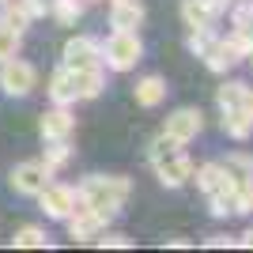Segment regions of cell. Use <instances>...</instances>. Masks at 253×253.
Wrapping results in <instances>:
<instances>
[{
  "label": "cell",
  "mask_w": 253,
  "mask_h": 253,
  "mask_svg": "<svg viewBox=\"0 0 253 253\" xmlns=\"http://www.w3.org/2000/svg\"><path fill=\"white\" fill-rule=\"evenodd\" d=\"M19 4L27 8L31 19H45V15H49V0H19Z\"/></svg>",
  "instance_id": "29"
},
{
  "label": "cell",
  "mask_w": 253,
  "mask_h": 253,
  "mask_svg": "<svg viewBox=\"0 0 253 253\" xmlns=\"http://www.w3.org/2000/svg\"><path fill=\"white\" fill-rule=\"evenodd\" d=\"M0 4H4V0H0Z\"/></svg>",
  "instance_id": "38"
},
{
  "label": "cell",
  "mask_w": 253,
  "mask_h": 253,
  "mask_svg": "<svg viewBox=\"0 0 253 253\" xmlns=\"http://www.w3.org/2000/svg\"><path fill=\"white\" fill-rule=\"evenodd\" d=\"M242 110H246V114H250V121H253V87H250V91H246V106H242Z\"/></svg>",
  "instance_id": "34"
},
{
  "label": "cell",
  "mask_w": 253,
  "mask_h": 253,
  "mask_svg": "<svg viewBox=\"0 0 253 253\" xmlns=\"http://www.w3.org/2000/svg\"><path fill=\"white\" fill-rule=\"evenodd\" d=\"M223 170H227V178L238 189H250L253 185V155H246V151H231V155L223 159Z\"/></svg>",
  "instance_id": "17"
},
{
  "label": "cell",
  "mask_w": 253,
  "mask_h": 253,
  "mask_svg": "<svg viewBox=\"0 0 253 253\" xmlns=\"http://www.w3.org/2000/svg\"><path fill=\"white\" fill-rule=\"evenodd\" d=\"M11 246H15V250H45V246H49V234H45L42 227L27 223V227H19V231L11 234Z\"/></svg>",
  "instance_id": "23"
},
{
  "label": "cell",
  "mask_w": 253,
  "mask_h": 253,
  "mask_svg": "<svg viewBox=\"0 0 253 253\" xmlns=\"http://www.w3.org/2000/svg\"><path fill=\"white\" fill-rule=\"evenodd\" d=\"M246 91H250V87H246L242 80H223L219 91H215V106H219V110H242Z\"/></svg>",
  "instance_id": "19"
},
{
  "label": "cell",
  "mask_w": 253,
  "mask_h": 253,
  "mask_svg": "<svg viewBox=\"0 0 253 253\" xmlns=\"http://www.w3.org/2000/svg\"><path fill=\"white\" fill-rule=\"evenodd\" d=\"M211 38H215V31L211 27H204V31H189V38H185V45H189V53H197V57H204V49L211 45Z\"/></svg>",
  "instance_id": "27"
},
{
  "label": "cell",
  "mask_w": 253,
  "mask_h": 253,
  "mask_svg": "<svg viewBox=\"0 0 253 253\" xmlns=\"http://www.w3.org/2000/svg\"><path fill=\"white\" fill-rule=\"evenodd\" d=\"M64 223H68V234H72L76 242H95L98 234L106 231L110 215H106V211H95V208H84V204L76 201V211Z\"/></svg>",
  "instance_id": "8"
},
{
  "label": "cell",
  "mask_w": 253,
  "mask_h": 253,
  "mask_svg": "<svg viewBox=\"0 0 253 253\" xmlns=\"http://www.w3.org/2000/svg\"><path fill=\"white\" fill-rule=\"evenodd\" d=\"M250 208H253V189H250Z\"/></svg>",
  "instance_id": "35"
},
{
  "label": "cell",
  "mask_w": 253,
  "mask_h": 253,
  "mask_svg": "<svg viewBox=\"0 0 253 253\" xmlns=\"http://www.w3.org/2000/svg\"><path fill=\"white\" fill-rule=\"evenodd\" d=\"M76 201H80V197H76L72 185H57V181H49V185L38 193V204H42V211L49 215V219H61V223L76 211Z\"/></svg>",
  "instance_id": "9"
},
{
  "label": "cell",
  "mask_w": 253,
  "mask_h": 253,
  "mask_svg": "<svg viewBox=\"0 0 253 253\" xmlns=\"http://www.w3.org/2000/svg\"><path fill=\"white\" fill-rule=\"evenodd\" d=\"M45 91H49V102L53 106H76V102H80L76 72H72V68H64V64L49 76V87H45Z\"/></svg>",
  "instance_id": "13"
},
{
  "label": "cell",
  "mask_w": 253,
  "mask_h": 253,
  "mask_svg": "<svg viewBox=\"0 0 253 253\" xmlns=\"http://www.w3.org/2000/svg\"><path fill=\"white\" fill-rule=\"evenodd\" d=\"M19 45H23V34L0 23V61H8V57H19Z\"/></svg>",
  "instance_id": "26"
},
{
  "label": "cell",
  "mask_w": 253,
  "mask_h": 253,
  "mask_svg": "<svg viewBox=\"0 0 253 253\" xmlns=\"http://www.w3.org/2000/svg\"><path fill=\"white\" fill-rule=\"evenodd\" d=\"M208 208L215 219H227V215H234L238 211V189L234 185H223V189L208 193Z\"/></svg>",
  "instance_id": "20"
},
{
  "label": "cell",
  "mask_w": 253,
  "mask_h": 253,
  "mask_svg": "<svg viewBox=\"0 0 253 253\" xmlns=\"http://www.w3.org/2000/svg\"><path fill=\"white\" fill-rule=\"evenodd\" d=\"M140 61H144L140 31H114L102 42V68H110V72H132Z\"/></svg>",
  "instance_id": "3"
},
{
  "label": "cell",
  "mask_w": 253,
  "mask_h": 253,
  "mask_svg": "<svg viewBox=\"0 0 253 253\" xmlns=\"http://www.w3.org/2000/svg\"><path fill=\"white\" fill-rule=\"evenodd\" d=\"M110 27L114 31H140L144 27V4L140 0H110Z\"/></svg>",
  "instance_id": "14"
},
{
  "label": "cell",
  "mask_w": 253,
  "mask_h": 253,
  "mask_svg": "<svg viewBox=\"0 0 253 253\" xmlns=\"http://www.w3.org/2000/svg\"><path fill=\"white\" fill-rule=\"evenodd\" d=\"M132 98H136V106H144V110H155V106L167 98V80H163V76H144V80H136Z\"/></svg>",
  "instance_id": "16"
},
{
  "label": "cell",
  "mask_w": 253,
  "mask_h": 253,
  "mask_svg": "<svg viewBox=\"0 0 253 253\" xmlns=\"http://www.w3.org/2000/svg\"><path fill=\"white\" fill-rule=\"evenodd\" d=\"M242 57H246V53L238 49V42H234L231 34H227V38H211V45L204 49V57H201V61L208 64V72L227 76V72L234 68V64L242 61Z\"/></svg>",
  "instance_id": "10"
},
{
  "label": "cell",
  "mask_w": 253,
  "mask_h": 253,
  "mask_svg": "<svg viewBox=\"0 0 253 253\" xmlns=\"http://www.w3.org/2000/svg\"><path fill=\"white\" fill-rule=\"evenodd\" d=\"M204 246H208V250H223V246H234V238H227V234H211Z\"/></svg>",
  "instance_id": "31"
},
{
  "label": "cell",
  "mask_w": 253,
  "mask_h": 253,
  "mask_svg": "<svg viewBox=\"0 0 253 253\" xmlns=\"http://www.w3.org/2000/svg\"><path fill=\"white\" fill-rule=\"evenodd\" d=\"M201 4H204V8H208V15H211V19H219V15H223V11H227V8H231L234 0H201Z\"/></svg>",
  "instance_id": "30"
},
{
  "label": "cell",
  "mask_w": 253,
  "mask_h": 253,
  "mask_svg": "<svg viewBox=\"0 0 253 253\" xmlns=\"http://www.w3.org/2000/svg\"><path fill=\"white\" fill-rule=\"evenodd\" d=\"M201 128H204V114L197 106H181V110H174V114L167 117L163 132H167L170 140H178V144H193V140L201 136Z\"/></svg>",
  "instance_id": "7"
},
{
  "label": "cell",
  "mask_w": 253,
  "mask_h": 253,
  "mask_svg": "<svg viewBox=\"0 0 253 253\" xmlns=\"http://www.w3.org/2000/svg\"><path fill=\"white\" fill-rule=\"evenodd\" d=\"M76 128V117L68 106H49L42 114V121H38V132H42V140H68Z\"/></svg>",
  "instance_id": "12"
},
{
  "label": "cell",
  "mask_w": 253,
  "mask_h": 253,
  "mask_svg": "<svg viewBox=\"0 0 253 253\" xmlns=\"http://www.w3.org/2000/svg\"><path fill=\"white\" fill-rule=\"evenodd\" d=\"M68 159H72V144L68 140H45V151H42V163L57 174L61 167H68Z\"/></svg>",
  "instance_id": "24"
},
{
  "label": "cell",
  "mask_w": 253,
  "mask_h": 253,
  "mask_svg": "<svg viewBox=\"0 0 253 253\" xmlns=\"http://www.w3.org/2000/svg\"><path fill=\"white\" fill-rule=\"evenodd\" d=\"M95 246H102V250H128V234H121V231H102L95 238Z\"/></svg>",
  "instance_id": "28"
},
{
  "label": "cell",
  "mask_w": 253,
  "mask_h": 253,
  "mask_svg": "<svg viewBox=\"0 0 253 253\" xmlns=\"http://www.w3.org/2000/svg\"><path fill=\"white\" fill-rule=\"evenodd\" d=\"M0 23L23 34L27 27H31V15H27V8H23L19 0H4V4H0Z\"/></svg>",
  "instance_id": "25"
},
{
  "label": "cell",
  "mask_w": 253,
  "mask_h": 253,
  "mask_svg": "<svg viewBox=\"0 0 253 253\" xmlns=\"http://www.w3.org/2000/svg\"><path fill=\"white\" fill-rule=\"evenodd\" d=\"M189 181H197V189L208 197V193H215V189H223V185H234L231 178H227V170H223V163H204V167H193V178ZM238 189V185H234Z\"/></svg>",
  "instance_id": "15"
},
{
  "label": "cell",
  "mask_w": 253,
  "mask_h": 253,
  "mask_svg": "<svg viewBox=\"0 0 253 253\" xmlns=\"http://www.w3.org/2000/svg\"><path fill=\"white\" fill-rule=\"evenodd\" d=\"M219 125H223V132L231 140H250L253 136V121H250V114L246 110H219Z\"/></svg>",
  "instance_id": "18"
},
{
  "label": "cell",
  "mask_w": 253,
  "mask_h": 253,
  "mask_svg": "<svg viewBox=\"0 0 253 253\" xmlns=\"http://www.w3.org/2000/svg\"><path fill=\"white\" fill-rule=\"evenodd\" d=\"M61 64L64 68H102V42L91 38V34L68 38L61 49Z\"/></svg>",
  "instance_id": "6"
},
{
  "label": "cell",
  "mask_w": 253,
  "mask_h": 253,
  "mask_svg": "<svg viewBox=\"0 0 253 253\" xmlns=\"http://www.w3.org/2000/svg\"><path fill=\"white\" fill-rule=\"evenodd\" d=\"M84 8H87V0H49V15L61 27H76L84 19Z\"/></svg>",
  "instance_id": "21"
},
{
  "label": "cell",
  "mask_w": 253,
  "mask_h": 253,
  "mask_svg": "<svg viewBox=\"0 0 253 253\" xmlns=\"http://www.w3.org/2000/svg\"><path fill=\"white\" fill-rule=\"evenodd\" d=\"M34 87H38V68L31 61H19V57L0 61V91L8 98H27Z\"/></svg>",
  "instance_id": "4"
},
{
  "label": "cell",
  "mask_w": 253,
  "mask_h": 253,
  "mask_svg": "<svg viewBox=\"0 0 253 253\" xmlns=\"http://www.w3.org/2000/svg\"><path fill=\"white\" fill-rule=\"evenodd\" d=\"M181 23L189 27V31H204V27H215V19L208 15L201 0H181Z\"/></svg>",
  "instance_id": "22"
},
{
  "label": "cell",
  "mask_w": 253,
  "mask_h": 253,
  "mask_svg": "<svg viewBox=\"0 0 253 253\" xmlns=\"http://www.w3.org/2000/svg\"><path fill=\"white\" fill-rule=\"evenodd\" d=\"M87 4H102V0H87Z\"/></svg>",
  "instance_id": "36"
},
{
  "label": "cell",
  "mask_w": 253,
  "mask_h": 253,
  "mask_svg": "<svg viewBox=\"0 0 253 253\" xmlns=\"http://www.w3.org/2000/svg\"><path fill=\"white\" fill-rule=\"evenodd\" d=\"M167 246H170V250H189L193 242H185V238H167Z\"/></svg>",
  "instance_id": "33"
},
{
  "label": "cell",
  "mask_w": 253,
  "mask_h": 253,
  "mask_svg": "<svg viewBox=\"0 0 253 253\" xmlns=\"http://www.w3.org/2000/svg\"><path fill=\"white\" fill-rule=\"evenodd\" d=\"M128 193H132V181L125 174H87L80 185H76V197L84 208L106 211V215H117L125 208Z\"/></svg>",
  "instance_id": "1"
},
{
  "label": "cell",
  "mask_w": 253,
  "mask_h": 253,
  "mask_svg": "<svg viewBox=\"0 0 253 253\" xmlns=\"http://www.w3.org/2000/svg\"><path fill=\"white\" fill-rule=\"evenodd\" d=\"M250 64H253V49H250Z\"/></svg>",
  "instance_id": "37"
},
{
  "label": "cell",
  "mask_w": 253,
  "mask_h": 253,
  "mask_svg": "<svg viewBox=\"0 0 253 253\" xmlns=\"http://www.w3.org/2000/svg\"><path fill=\"white\" fill-rule=\"evenodd\" d=\"M49 181H53V170L45 167L42 159H23V163H15L11 174H8V185L19 193V197H38Z\"/></svg>",
  "instance_id": "5"
},
{
  "label": "cell",
  "mask_w": 253,
  "mask_h": 253,
  "mask_svg": "<svg viewBox=\"0 0 253 253\" xmlns=\"http://www.w3.org/2000/svg\"><path fill=\"white\" fill-rule=\"evenodd\" d=\"M148 163L155 170V178L167 185V189H181L185 181L193 178V159L185 155V144L170 140L167 132H159L148 148Z\"/></svg>",
  "instance_id": "2"
},
{
  "label": "cell",
  "mask_w": 253,
  "mask_h": 253,
  "mask_svg": "<svg viewBox=\"0 0 253 253\" xmlns=\"http://www.w3.org/2000/svg\"><path fill=\"white\" fill-rule=\"evenodd\" d=\"M227 11H231V38L250 57V49H253V0H234Z\"/></svg>",
  "instance_id": "11"
},
{
  "label": "cell",
  "mask_w": 253,
  "mask_h": 253,
  "mask_svg": "<svg viewBox=\"0 0 253 253\" xmlns=\"http://www.w3.org/2000/svg\"><path fill=\"white\" fill-rule=\"evenodd\" d=\"M234 246H242V250H253V227H250V231H246V234H242V238H238Z\"/></svg>",
  "instance_id": "32"
}]
</instances>
